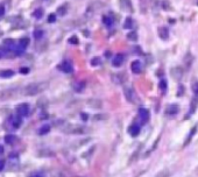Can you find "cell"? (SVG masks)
Here are the masks:
<instances>
[{"mask_svg": "<svg viewBox=\"0 0 198 177\" xmlns=\"http://www.w3.org/2000/svg\"><path fill=\"white\" fill-rule=\"evenodd\" d=\"M47 88H48V83H32V84H28L26 88H24L22 92L25 96H35L43 92Z\"/></svg>", "mask_w": 198, "mask_h": 177, "instance_id": "cell-1", "label": "cell"}, {"mask_svg": "<svg viewBox=\"0 0 198 177\" xmlns=\"http://www.w3.org/2000/svg\"><path fill=\"white\" fill-rule=\"evenodd\" d=\"M16 92H18V88H15L2 90V91L0 92V99H1V100H8V99L15 97V96H16Z\"/></svg>", "mask_w": 198, "mask_h": 177, "instance_id": "cell-2", "label": "cell"}, {"mask_svg": "<svg viewBox=\"0 0 198 177\" xmlns=\"http://www.w3.org/2000/svg\"><path fill=\"white\" fill-rule=\"evenodd\" d=\"M66 133L69 134H84L86 132V128L84 126H79V125H72V126H68L64 131Z\"/></svg>", "mask_w": 198, "mask_h": 177, "instance_id": "cell-3", "label": "cell"}, {"mask_svg": "<svg viewBox=\"0 0 198 177\" xmlns=\"http://www.w3.org/2000/svg\"><path fill=\"white\" fill-rule=\"evenodd\" d=\"M8 122L11 123L12 128H14V129H18V128L21 126V123H22V119H21V116H20V114L12 116V117L9 118V120H8Z\"/></svg>", "mask_w": 198, "mask_h": 177, "instance_id": "cell-4", "label": "cell"}, {"mask_svg": "<svg viewBox=\"0 0 198 177\" xmlns=\"http://www.w3.org/2000/svg\"><path fill=\"white\" fill-rule=\"evenodd\" d=\"M16 112L21 117H27L29 114V106H28V104H20V105H18Z\"/></svg>", "mask_w": 198, "mask_h": 177, "instance_id": "cell-5", "label": "cell"}, {"mask_svg": "<svg viewBox=\"0 0 198 177\" xmlns=\"http://www.w3.org/2000/svg\"><path fill=\"white\" fill-rule=\"evenodd\" d=\"M19 157H18V155H15V154H11L9 155V157H8V164H9V167L12 168V170H14V169H18V167H19Z\"/></svg>", "mask_w": 198, "mask_h": 177, "instance_id": "cell-6", "label": "cell"}, {"mask_svg": "<svg viewBox=\"0 0 198 177\" xmlns=\"http://www.w3.org/2000/svg\"><path fill=\"white\" fill-rule=\"evenodd\" d=\"M171 76L175 79H181L183 77V69L181 66H176L171 69Z\"/></svg>", "mask_w": 198, "mask_h": 177, "instance_id": "cell-7", "label": "cell"}, {"mask_svg": "<svg viewBox=\"0 0 198 177\" xmlns=\"http://www.w3.org/2000/svg\"><path fill=\"white\" fill-rule=\"evenodd\" d=\"M60 69H61L63 72H66V74H71V72L73 71V68H72L71 63H70V62H68V61H64V62H62V63H61Z\"/></svg>", "mask_w": 198, "mask_h": 177, "instance_id": "cell-8", "label": "cell"}, {"mask_svg": "<svg viewBox=\"0 0 198 177\" xmlns=\"http://www.w3.org/2000/svg\"><path fill=\"white\" fill-rule=\"evenodd\" d=\"M139 118L141 119V121H142L143 123H146V122L149 120V112H148V110H146V108H140V111H139Z\"/></svg>", "mask_w": 198, "mask_h": 177, "instance_id": "cell-9", "label": "cell"}, {"mask_svg": "<svg viewBox=\"0 0 198 177\" xmlns=\"http://www.w3.org/2000/svg\"><path fill=\"white\" fill-rule=\"evenodd\" d=\"M131 70H132V72H134V74H140L141 70H142L141 62H140V61H134V62H132V64H131Z\"/></svg>", "mask_w": 198, "mask_h": 177, "instance_id": "cell-10", "label": "cell"}, {"mask_svg": "<svg viewBox=\"0 0 198 177\" xmlns=\"http://www.w3.org/2000/svg\"><path fill=\"white\" fill-rule=\"evenodd\" d=\"M177 112H178V106L175 105V104L169 105V106H167V108H165V114H168V116H174V114H176Z\"/></svg>", "mask_w": 198, "mask_h": 177, "instance_id": "cell-11", "label": "cell"}, {"mask_svg": "<svg viewBox=\"0 0 198 177\" xmlns=\"http://www.w3.org/2000/svg\"><path fill=\"white\" fill-rule=\"evenodd\" d=\"M124 59H125V57H124V55H121V54H118V55H115L114 57H113V66H120L121 64H123V62H124Z\"/></svg>", "mask_w": 198, "mask_h": 177, "instance_id": "cell-12", "label": "cell"}, {"mask_svg": "<svg viewBox=\"0 0 198 177\" xmlns=\"http://www.w3.org/2000/svg\"><path fill=\"white\" fill-rule=\"evenodd\" d=\"M121 7L126 12H132L133 11V6L130 0H121Z\"/></svg>", "mask_w": 198, "mask_h": 177, "instance_id": "cell-13", "label": "cell"}, {"mask_svg": "<svg viewBox=\"0 0 198 177\" xmlns=\"http://www.w3.org/2000/svg\"><path fill=\"white\" fill-rule=\"evenodd\" d=\"M15 75V72L13 70H1L0 71V77L1 78H11Z\"/></svg>", "mask_w": 198, "mask_h": 177, "instance_id": "cell-14", "label": "cell"}, {"mask_svg": "<svg viewBox=\"0 0 198 177\" xmlns=\"http://www.w3.org/2000/svg\"><path fill=\"white\" fill-rule=\"evenodd\" d=\"M128 133L132 135V136H136V135H139V133H140V127L137 126V125H132L130 128H128Z\"/></svg>", "mask_w": 198, "mask_h": 177, "instance_id": "cell-15", "label": "cell"}, {"mask_svg": "<svg viewBox=\"0 0 198 177\" xmlns=\"http://www.w3.org/2000/svg\"><path fill=\"white\" fill-rule=\"evenodd\" d=\"M125 97L128 101H133L134 100V91L131 88H125Z\"/></svg>", "mask_w": 198, "mask_h": 177, "instance_id": "cell-16", "label": "cell"}, {"mask_svg": "<svg viewBox=\"0 0 198 177\" xmlns=\"http://www.w3.org/2000/svg\"><path fill=\"white\" fill-rule=\"evenodd\" d=\"M16 136L15 135H13V134H8V135H6L5 136V142L7 143V145H14L15 142H16Z\"/></svg>", "mask_w": 198, "mask_h": 177, "instance_id": "cell-17", "label": "cell"}, {"mask_svg": "<svg viewBox=\"0 0 198 177\" xmlns=\"http://www.w3.org/2000/svg\"><path fill=\"white\" fill-rule=\"evenodd\" d=\"M159 35H160V37H161L162 40H167V39L169 37V30H168V28L161 27V28L159 29Z\"/></svg>", "mask_w": 198, "mask_h": 177, "instance_id": "cell-18", "label": "cell"}, {"mask_svg": "<svg viewBox=\"0 0 198 177\" xmlns=\"http://www.w3.org/2000/svg\"><path fill=\"white\" fill-rule=\"evenodd\" d=\"M49 131H50V126L49 125H43L42 127H40V129H38V134L40 135H44V134H47V133H49Z\"/></svg>", "mask_w": 198, "mask_h": 177, "instance_id": "cell-19", "label": "cell"}, {"mask_svg": "<svg viewBox=\"0 0 198 177\" xmlns=\"http://www.w3.org/2000/svg\"><path fill=\"white\" fill-rule=\"evenodd\" d=\"M197 104H198L197 98H192V99H191V106H190V116L195 113V111H196V108H197Z\"/></svg>", "mask_w": 198, "mask_h": 177, "instance_id": "cell-20", "label": "cell"}, {"mask_svg": "<svg viewBox=\"0 0 198 177\" xmlns=\"http://www.w3.org/2000/svg\"><path fill=\"white\" fill-rule=\"evenodd\" d=\"M133 26H134V21H133L132 18H126V21L124 24V28L131 29V28H133Z\"/></svg>", "mask_w": 198, "mask_h": 177, "instance_id": "cell-21", "label": "cell"}, {"mask_svg": "<svg viewBox=\"0 0 198 177\" xmlns=\"http://www.w3.org/2000/svg\"><path fill=\"white\" fill-rule=\"evenodd\" d=\"M103 22L104 25H106L107 27H111L113 25V19L110 16H103Z\"/></svg>", "mask_w": 198, "mask_h": 177, "instance_id": "cell-22", "label": "cell"}, {"mask_svg": "<svg viewBox=\"0 0 198 177\" xmlns=\"http://www.w3.org/2000/svg\"><path fill=\"white\" fill-rule=\"evenodd\" d=\"M33 15L36 18V19H41L42 16H43V9L42 8H37V9H35L33 13Z\"/></svg>", "mask_w": 198, "mask_h": 177, "instance_id": "cell-23", "label": "cell"}, {"mask_svg": "<svg viewBox=\"0 0 198 177\" xmlns=\"http://www.w3.org/2000/svg\"><path fill=\"white\" fill-rule=\"evenodd\" d=\"M19 44H20L21 47L26 48V47L29 44V39H28V37H22V39L19 41Z\"/></svg>", "mask_w": 198, "mask_h": 177, "instance_id": "cell-24", "label": "cell"}, {"mask_svg": "<svg viewBox=\"0 0 198 177\" xmlns=\"http://www.w3.org/2000/svg\"><path fill=\"white\" fill-rule=\"evenodd\" d=\"M85 88V83L84 82H80V83H77L75 86H73V88L77 91V92H80L83 88Z\"/></svg>", "mask_w": 198, "mask_h": 177, "instance_id": "cell-25", "label": "cell"}, {"mask_svg": "<svg viewBox=\"0 0 198 177\" xmlns=\"http://www.w3.org/2000/svg\"><path fill=\"white\" fill-rule=\"evenodd\" d=\"M57 13H58L60 15H64V14L66 13V5H63V6L58 7V9H57Z\"/></svg>", "mask_w": 198, "mask_h": 177, "instance_id": "cell-26", "label": "cell"}, {"mask_svg": "<svg viewBox=\"0 0 198 177\" xmlns=\"http://www.w3.org/2000/svg\"><path fill=\"white\" fill-rule=\"evenodd\" d=\"M127 37H128V40H131V41H136V40H137V34H136L135 31H132V33H130V34L127 35Z\"/></svg>", "mask_w": 198, "mask_h": 177, "instance_id": "cell-27", "label": "cell"}, {"mask_svg": "<svg viewBox=\"0 0 198 177\" xmlns=\"http://www.w3.org/2000/svg\"><path fill=\"white\" fill-rule=\"evenodd\" d=\"M34 36H35V39L40 40L41 37H43V31L42 30H35L34 31Z\"/></svg>", "mask_w": 198, "mask_h": 177, "instance_id": "cell-28", "label": "cell"}, {"mask_svg": "<svg viewBox=\"0 0 198 177\" xmlns=\"http://www.w3.org/2000/svg\"><path fill=\"white\" fill-rule=\"evenodd\" d=\"M195 131H196V127H194L192 128V131H191V133H190V135H189V138L187 139V142L184 143V146H187L189 142H190V140H191V138H192V135H194V133H195Z\"/></svg>", "mask_w": 198, "mask_h": 177, "instance_id": "cell-29", "label": "cell"}, {"mask_svg": "<svg viewBox=\"0 0 198 177\" xmlns=\"http://www.w3.org/2000/svg\"><path fill=\"white\" fill-rule=\"evenodd\" d=\"M107 118H108L107 116L100 114V116H95V117H93V120H105V119H107Z\"/></svg>", "mask_w": 198, "mask_h": 177, "instance_id": "cell-30", "label": "cell"}, {"mask_svg": "<svg viewBox=\"0 0 198 177\" xmlns=\"http://www.w3.org/2000/svg\"><path fill=\"white\" fill-rule=\"evenodd\" d=\"M56 21V15L55 14H50L49 16H48V22H55Z\"/></svg>", "mask_w": 198, "mask_h": 177, "instance_id": "cell-31", "label": "cell"}, {"mask_svg": "<svg viewBox=\"0 0 198 177\" xmlns=\"http://www.w3.org/2000/svg\"><path fill=\"white\" fill-rule=\"evenodd\" d=\"M69 43H71V44H77V43H78V39H77L76 36H72V37L69 40Z\"/></svg>", "mask_w": 198, "mask_h": 177, "instance_id": "cell-32", "label": "cell"}, {"mask_svg": "<svg viewBox=\"0 0 198 177\" xmlns=\"http://www.w3.org/2000/svg\"><path fill=\"white\" fill-rule=\"evenodd\" d=\"M192 91H194V93L198 94V82H195L192 84Z\"/></svg>", "mask_w": 198, "mask_h": 177, "instance_id": "cell-33", "label": "cell"}, {"mask_svg": "<svg viewBox=\"0 0 198 177\" xmlns=\"http://www.w3.org/2000/svg\"><path fill=\"white\" fill-rule=\"evenodd\" d=\"M5 12H6V7H5L4 4H1V5H0V16H2V15L5 14Z\"/></svg>", "mask_w": 198, "mask_h": 177, "instance_id": "cell-34", "label": "cell"}, {"mask_svg": "<svg viewBox=\"0 0 198 177\" xmlns=\"http://www.w3.org/2000/svg\"><path fill=\"white\" fill-rule=\"evenodd\" d=\"M160 88H161L162 91H165V88H167V82H165V81H162V82L160 83Z\"/></svg>", "mask_w": 198, "mask_h": 177, "instance_id": "cell-35", "label": "cell"}, {"mask_svg": "<svg viewBox=\"0 0 198 177\" xmlns=\"http://www.w3.org/2000/svg\"><path fill=\"white\" fill-rule=\"evenodd\" d=\"M91 64H92V65H99V64H100V59H93L92 61H91Z\"/></svg>", "mask_w": 198, "mask_h": 177, "instance_id": "cell-36", "label": "cell"}, {"mask_svg": "<svg viewBox=\"0 0 198 177\" xmlns=\"http://www.w3.org/2000/svg\"><path fill=\"white\" fill-rule=\"evenodd\" d=\"M5 168V160H0V171H2Z\"/></svg>", "mask_w": 198, "mask_h": 177, "instance_id": "cell-37", "label": "cell"}, {"mask_svg": "<svg viewBox=\"0 0 198 177\" xmlns=\"http://www.w3.org/2000/svg\"><path fill=\"white\" fill-rule=\"evenodd\" d=\"M28 71H29L28 68H21V69H20V72H21V74H27Z\"/></svg>", "mask_w": 198, "mask_h": 177, "instance_id": "cell-38", "label": "cell"}, {"mask_svg": "<svg viewBox=\"0 0 198 177\" xmlns=\"http://www.w3.org/2000/svg\"><path fill=\"white\" fill-rule=\"evenodd\" d=\"M31 175H32V176H42V175H44V174H43V173H32Z\"/></svg>", "mask_w": 198, "mask_h": 177, "instance_id": "cell-39", "label": "cell"}, {"mask_svg": "<svg viewBox=\"0 0 198 177\" xmlns=\"http://www.w3.org/2000/svg\"><path fill=\"white\" fill-rule=\"evenodd\" d=\"M2 153H4V147H2V146H0V155H1Z\"/></svg>", "mask_w": 198, "mask_h": 177, "instance_id": "cell-40", "label": "cell"}, {"mask_svg": "<svg viewBox=\"0 0 198 177\" xmlns=\"http://www.w3.org/2000/svg\"><path fill=\"white\" fill-rule=\"evenodd\" d=\"M1 56H2V53H1V50H0V57H1Z\"/></svg>", "mask_w": 198, "mask_h": 177, "instance_id": "cell-41", "label": "cell"}]
</instances>
